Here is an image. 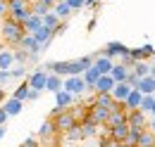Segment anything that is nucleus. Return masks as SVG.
I'll use <instances>...</instances> for the list:
<instances>
[{
    "label": "nucleus",
    "instance_id": "obj_1",
    "mask_svg": "<svg viewBox=\"0 0 155 147\" xmlns=\"http://www.w3.org/2000/svg\"><path fill=\"white\" fill-rule=\"evenodd\" d=\"M0 33H2V38H5V43H10L12 48H17V45L21 43V38H24V33H26V29H24L21 21H17V19H12V17H5L2 19Z\"/></svg>",
    "mask_w": 155,
    "mask_h": 147
},
{
    "label": "nucleus",
    "instance_id": "obj_2",
    "mask_svg": "<svg viewBox=\"0 0 155 147\" xmlns=\"http://www.w3.org/2000/svg\"><path fill=\"white\" fill-rule=\"evenodd\" d=\"M7 5H10V17L17 19V21H26V17L34 12L31 10V5H29V0H7Z\"/></svg>",
    "mask_w": 155,
    "mask_h": 147
},
{
    "label": "nucleus",
    "instance_id": "obj_3",
    "mask_svg": "<svg viewBox=\"0 0 155 147\" xmlns=\"http://www.w3.org/2000/svg\"><path fill=\"white\" fill-rule=\"evenodd\" d=\"M53 121H55V128H58V133H64V130H69L74 124H79L77 119H74V114L69 109H62V111H58V114H53L50 116Z\"/></svg>",
    "mask_w": 155,
    "mask_h": 147
},
{
    "label": "nucleus",
    "instance_id": "obj_4",
    "mask_svg": "<svg viewBox=\"0 0 155 147\" xmlns=\"http://www.w3.org/2000/svg\"><path fill=\"white\" fill-rule=\"evenodd\" d=\"M38 138L43 140V142L53 145L58 138H62V133H58V128H55V121H53V119H45V121L41 124V128H38Z\"/></svg>",
    "mask_w": 155,
    "mask_h": 147
},
{
    "label": "nucleus",
    "instance_id": "obj_5",
    "mask_svg": "<svg viewBox=\"0 0 155 147\" xmlns=\"http://www.w3.org/2000/svg\"><path fill=\"white\" fill-rule=\"evenodd\" d=\"M64 90H69L72 95H81V92L88 90V86H86V81H84V76L79 74V76H64V86H62Z\"/></svg>",
    "mask_w": 155,
    "mask_h": 147
},
{
    "label": "nucleus",
    "instance_id": "obj_6",
    "mask_svg": "<svg viewBox=\"0 0 155 147\" xmlns=\"http://www.w3.org/2000/svg\"><path fill=\"white\" fill-rule=\"evenodd\" d=\"M107 116H110V109H107V107H100V105H88V111H86V119H91V121H93V124H98L100 128L105 126Z\"/></svg>",
    "mask_w": 155,
    "mask_h": 147
},
{
    "label": "nucleus",
    "instance_id": "obj_7",
    "mask_svg": "<svg viewBox=\"0 0 155 147\" xmlns=\"http://www.w3.org/2000/svg\"><path fill=\"white\" fill-rule=\"evenodd\" d=\"M74 97H77V95H72V92L64 90V88L58 90L55 92V109H53V114H58V111H62V109H69V107L74 105ZM53 114H50V116H53Z\"/></svg>",
    "mask_w": 155,
    "mask_h": 147
},
{
    "label": "nucleus",
    "instance_id": "obj_8",
    "mask_svg": "<svg viewBox=\"0 0 155 147\" xmlns=\"http://www.w3.org/2000/svg\"><path fill=\"white\" fill-rule=\"evenodd\" d=\"M29 81V88H34V90H45V83H48V69L43 67V69H36V71H31V76L26 78Z\"/></svg>",
    "mask_w": 155,
    "mask_h": 147
},
{
    "label": "nucleus",
    "instance_id": "obj_9",
    "mask_svg": "<svg viewBox=\"0 0 155 147\" xmlns=\"http://www.w3.org/2000/svg\"><path fill=\"white\" fill-rule=\"evenodd\" d=\"M127 124H129V128H131V130H143V128H148V119H146V111H143V109H134V111H129V116H127Z\"/></svg>",
    "mask_w": 155,
    "mask_h": 147
},
{
    "label": "nucleus",
    "instance_id": "obj_10",
    "mask_svg": "<svg viewBox=\"0 0 155 147\" xmlns=\"http://www.w3.org/2000/svg\"><path fill=\"white\" fill-rule=\"evenodd\" d=\"M115 83H117V81L112 78V74H100V78L96 81V86L88 88V90H93V92H112Z\"/></svg>",
    "mask_w": 155,
    "mask_h": 147
},
{
    "label": "nucleus",
    "instance_id": "obj_11",
    "mask_svg": "<svg viewBox=\"0 0 155 147\" xmlns=\"http://www.w3.org/2000/svg\"><path fill=\"white\" fill-rule=\"evenodd\" d=\"M127 50H129V48H127L124 43H119V40H112V43H107V45H105L100 52H103L105 57H110V59H115V57H122L124 52H127Z\"/></svg>",
    "mask_w": 155,
    "mask_h": 147
},
{
    "label": "nucleus",
    "instance_id": "obj_12",
    "mask_svg": "<svg viewBox=\"0 0 155 147\" xmlns=\"http://www.w3.org/2000/svg\"><path fill=\"white\" fill-rule=\"evenodd\" d=\"M34 38H36V40H38V43H41V48H43V50H45V48H48V45H50V40H53V38H55V31H53V29H48V26H45V24H43V26H38V29H36V31H34Z\"/></svg>",
    "mask_w": 155,
    "mask_h": 147
},
{
    "label": "nucleus",
    "instance_id": "obj_13",
    "mask_svg": "<svg viewBox=\"0 0 155 147\" xmlns=\"http://www.w3.org/2000/svg\"><path fill=\"white\" fill-rule=\"evenodd\" d=\"M19 48H24V50H26V52H31V55H41V52H43V48H41L38 40L34 38V33H24Z\"/></svg>",
    "mask_w": 155,
    "mask_h": 147
},
{
    "label": "nucleus",
    "instance_id": "obj_14",
    "mask_svg": "<svg viewBox=\"0 0 155 147\" xmlns=\"http://www.w3.org/2000/svg\"><path fill=\"white\" fill-rule=\"evenodd\" d=\"M131 90H134V88H131L127 81H117L115 88H112V97H115L117 102H124V100L129 97V92H131Z\"/></svg>",
    "mask_w": 155,
    "mask_h": 147
},
{
    "label": "nucleus",
    "instance_id": "obj_15",
    "mask_svg": "<svg viewBox=\"0 0 155 147\" xmlns=\"http://www.w3.org/2000/svg\"><path fill=\"white\" fill-rule=\"evenodd\" d=\"M62 86H64V78H62L60 74L48 71V83H45V90H48V92H58V90H62Z\"/></svg>",
    "mask_w": 155,
    "mask_h": 147
},
{
    "label": "nucleus",
    "instance_id": "obj_16",
    "mask_svg": "<svg viewBox=\"0 0 155 147\" xmlns=\"http://www.w3.org/2000/svg\"><path fill=\"white\" fill-rule=\"evenodd\" d=\"M141 97H143V92L134 88V90L129 92V97L124 100V105H127V111H134V109H141Z\"/></svg>",
    "mask_w": 155,
    "mask_h": 147
},
{
    "label": "nucleus",
    "instance_id": "obj_17",
    "mask_svg": "<svg viewBox=\"0 0 155 147\" xmlns=\"http://www.w3.org/2000/svg\"><path fill=\"white\" fill-rule=\"evenodd\" d=\"M153 145H155V130L148 126L138 133V145L136 147H153Z\"/></svg>",
    "mask_w": 155,
    "mask_h": 147
},
{
    "label": "nucleus",
    "instance_id": "obj_18",
    "mask_svg": "<svg viewBox=\"0 0 155 147\" xmlns=\"http://www.w3.org/2000/svg\"><path fill=\"white\" fill-rule=\"evenodd\" d=\"M53 12H55L62 21H67V19L72 17V12H74V10L69 7V2H67V0H58V2H55V7H53Z\"/></svg>",
    "mask_w": 155,
    "mask_h": 147
},
{
    "label": "nucleus",
    "instance_id": "obj_19",
    "mask_svg": "<svg viewBox=\"0 0 155 147\" xmlns=\"http://www.w3.org/2000/svg\"><path fill=\"white\" fill-rule=\"evenodd\" d=\"M2 107H5V111H7L10 116H17V114L21 111V107H24V100H17V97L12 95L10 100H5V105H2Z\"/></svg>",
    "mask_w": 155,
    "mask_h": 147
},
{
    "label": "nucleus",
    "instance_id": "obj_20",
    "mask_svg": "<svg viewBox=\"0 0 155 147\" xmlns=\"http://www.w3.org/2000/svg\"><path fill=\"white\" fill-rule=\"evenodd\" d=\"M112 64H115V62H112L110 57H105V55H98L96 59H93V67H96L100 74H110L112 71Z\"/></svg>",
    "mask_w": 155,
    "mask_h": 147
},
{
    "label": "nucleus",
    "instance_id": "obj_21",
    "mask_svg": "<svg viewBox=\"0 0 155 147\" xmlns=\"http://www.w3.org/2000/svg\"><path fill=\"white\" fill-rule=\"evenodd\" d=\"M138 90L143 92V95H155V76H143L141 81H138Z\"/></svg>",
    "mask_w": 155,
    "mask_h": 147
},
{
    "label": "nucleus",
    "instance_id": "obj_22",
    "mask_svg": "<svg viewBox=\"0 0 155 147\" xmlns=\"http://www.w3.org/2000/svg\"><path fill=\"white\" fill-rule=\"evenodd\" d=\"M53 7H55V0H34V2H31V10H34L36 14H41V17H43L45 12H50Z\"/></svg>",
    "mask_w": 155,
    "mask_h": 147
},
{
    "label": "nucleus",
    "instance_id": "obj_23",
    "mask_svg": "<svg viewBox=\"0 0 155 147\" xmlns=\"http://www.w3.org/2000/svg\"><path fill=\"white\" fill-rule=\"evenodd\" d=\"M38 26H43V17H41V14H36V12H31V14L26 17V21H24V29H26V33H34Z\"/></svg>",
    "mask_w": 155,
    "mask_h": 147
},
{
    "label": "nucleus",
    "instance_id": "obj_24",
    "mask_svg": "<svg viewBox=\"0 0 155 147\" xmlns=\"http://www.w3.org/2000/svg\"><path fill=\"white\" fill-rule=\"evenodd\" d=\"M36 57L38 55H31V52H26L24 48H15V62H19V64H29V62H36Z\"/></svg>",
    "mask_w": 155,
    "mask_h": 147
},
{
    "label": "nucleus",
    "instance_id": "obj_25",
    "mask_svg": "<svg viewBox=\"0 0 155 147\" xmlns=\"http://www.w3.org/2000/svg\"><path fill=\"white\" fill-rule=\"evenodd\" d=\"M79 124H81V128H84V140H86V138H93L98 130H100V126L93 124L91 119H84V121H79Z\"/></svg>",
    "mask_w": 155,
    "mask_h": 147
},
{
    "label": "nucleus",
    "instance_id": "obj_26",
    "mask_svg": "<svg viewBox=\"0 0 155 147\" xmlns=\"http://www.w3.org/2000/svg\"><path fill=\"white\" fill-rule=\"evenodd\" d=\"M131 55L136 57V59H150V57H155V50L153 45H143V48H136V50H131Z\"/></svg>",
    "mask_w": 155,
    "mask_h": 147
},
{
    "label": "nucleus",
    "instance_id": "obj_27",
    "mask_svg": "<svg viewBox=\"0 0 155 147\" xmlns=\"http://www.w3.org/2000/svg\"><path fill=\"white\" fill-rule=\"evenodd\" d=\"M129 71H131V69H129V67H124V64H112V78H115V81H127V78H129Z\"/></svg>",
    "mask_w": 155,
    "mask_h": 147
},
{
    "label": "nucleus",
    "instance_id": "obj_28",
    "mask_svg": "<svg viewBox=\"0 0 155 147\" xmlns=\"http://www.w3.org/2000/svg\"><path fill=\"white\" fill-rule=\"evenodd\" d=\"M43 24H45L48 29H53V31H58V26L62 24V19H60L58 14H55V12L50 10V12H45V14H43Z\"/></svg>",
    "mask_w": 155,
    "mask_h": 147
},
{
    "label": "nucleus",
    "instance_id": "obj_29",
    "mask_svg": "<svg viewBox=\"0 0 155 147\" xmlns=\"http://www.w3.org/2000/svg\"><path fill=\"white\" fill-rule=\"evenodd\" d=\"M81 76H84V81H86V86H88V88H93V86H96V81L100 78V71H98L96 67H88V69H86V71L81 74Z\"/></svg>",
    "mask_w": 155,
    "mask_h": 147
},
{
    "label": "nucleus",
    "instance_id": "obj_30",
    "mask_svg": "<svg viewBox=\"0 0 155 147\" xmlns=\"http://www.w3.org/2000/svg\"><path fill=\"white\" fill-rule=\"evenodd\" d=\"M62 138H67V140H84V128H81V124H74L69 130H64Z\"/></svg>",
    "mask_w": 155,
    "mask_h": 147
},
{
    "label": "nucleus",
    "instance_id": "obj_31",
    "mask_svg": "<svg viewBox=\"0 0 155 147\" xmlns=\"http://www.w3.org/2000/svg\"><path fill=\"white\" fill-rule=\"evenodd\" d=\"M15 64V50H0V69H10Z\"/></svg>",
    "mask_w": 155,
    "mask_h": 147
},
{
    "label": "nucleus",
    "instance_id": "obj_32",
    "mask_svg": "<svg viewBox=\"0 0 155 147\" xmlns=\"http://www.w3.org/2000/svg\"><path fill=\"white\" fill-rule=\"evenodd\" d=\"M134 71L138 74L141 78H143V76H148V74H150V64H148L146 59H138V62L134 64Z\"/></svg>",
    "mask_w": 155,
    "mask_h": 147
},
{
    "label": "nucleus",
    "instance_id": "obj_33",
    "mask_svg": "<svg viewBox=\"0 0 155 147\" xmlns=\"http://www.w3.org/2000/svg\"><path fill=\"white\" fill-rule=\"evenodd\" d=\"M153 105H155V95H143V97H141V109L146 111V114H150Z\"/></svg>",
    "mask_w": 155,
    "mask_h": 147
},
{
    "label": "nucleus",
    "instance_id": "obj_34",
    "mask_svg": "<svg viewBox=\"0 0 155 147\" xmlns=\"http://www.w3.org/2000/svg\"><path fill=\"white\" fill-rule=\"evenodd\" d=\"M15 97H17V100H24V102H26V97H29V81H26V83H21L19 88L15 90Z\"/></svg>",
    "mask_w": 155,
    "mask_h": 147
},
{
    "label": "nucleus",
    "instance_id": "obj_35",
    "mask_svg": "<svg viewBox=\"0 0 155 147\" xmlns=\"http://www.w3.org/2000/svg\"><path fill=\"white\" fill-rule=\"evenodd\" d=\"M138 81H141V76H138V74L131 69V71H129V78H127V83H129L131 88H138Z\"/></svg>",
    "mask_w": 155,
    "mask_h": 147
},
{
    "label": "nucleus",
    "instance_id": "obj_36",
    "mask_svg": "<svg viewBox=\"0 0 155 147\" xmlns=\"http://www.w3.org/2000/svg\"><path fill=\"white\" fill-rule=\"evenodd\" d=\"M24 76H26V64H19L12 69V78H24Z\"/></svg>",
    "mask_w": 155,
    "mask_h": 147
},
{
    "label": "nucleus",
    "instance_id": "obj_37",
    "mask_svg": "<svg viewBox=\"0 0 155 147\" xmlns=\"http://www.w3.org/2000/svg\"><path fill=\"white\" fill-rule=\"evenodd\" d=\"M7 81H12V69H0V86H5Z\"/></svg>",
    "mask_w": 155,
    "mask_h": 147
},
{
    "label": "nucleus",
    "instance_id": "obj_38",
    "mask_svg": "<svg viewBox=\"0 0 155 147\" xmlns=\"http://www.w3.org/2000/svg\"><path fill=\"white\" fill-rule=\"evenodd\" d=\"M10 17V5H7V0H0V19Z\"/></svg>",
    "mask_w": 155,
    "mask_h": 147
},
{
    "label": "nucleus",
    "instance_id": "obj_39",
    "mask_svg": "<svg viewBox=\"0 0 155 147\" xmlns=\"http://www.w3.org/2000/svg\"><path fill=\"white\" fill-rule=\"evenodd\" d=\"M67 2H69V7H72V10H81V7L86 5V0H67Z\"/></svg>",
    "mask_w": 155,
    "mask_h": 147
},
{
    "label": "nucleus",
    "instance_id": "obj_40",
    "mask_svg": "<svg viewBox=\"0 0 155 147\" xmlns=\"http://www.w3.org/2000/svg\"><path fill=\"white\" fill-rule=\"evenodd\" d=\"M21 147H41V145H38V140H36V138H26V140L21 142Z\"/></svg>",
    "mask_w": 155,
    "mask_h": 147
},
{
    "label": "nucleus",
    "instance_id": "obj_41",
    "mask_svg": "<svg viewBox=\"0 0 155 147\" xmlns=\"http://www.w3.org/2000/svg\"><path fill=\"white\" fill-rule=\"evenodd\" d=\"M41 90H34V88H29V97H26V102H34V100H38Z\"/></svg>",
    "mask_w": 155,
    "mask_h": 147
},
{
    "label": "nucleus",
    "instance_id": "obj_42",
    "mask_svg": "<svg viewBox=\"0 0 155 147\" xmlns=\"http://www.w3.org/2000/svg\"><path fill=\"white\" fill-rule=\"evenodd\" d=\"M7 119H10V114L5 111V107H0V124H7Z\"/></svg>",
    "mask_w": 155,
    "mask_h": 147
},
{
    "label": "nucleus",
    "instance_id": "obj_43",
    "mask_svg": "<svg viewBox=\"0 0 155 147\" xmlns=\"http://www.w3.org/2000/svg\"><path fill=\"white\" fill-rule=\"evenodd\" d=\"M96 2H98V0H86V5H84V7H93Z\"/></svg>",
    "mask_w": 155,
    "mask_h": 147
},
{
    "label": "nucleus",
    "instance_id": "obj_44",
    "mask_svg": "<svg viewBox=\"0 0 155 147\" xmlns=\"http://www.w3.org/2000/svg\"><path fill=\"white\" fill-rule=\"evenodd\" d=\"M0 138H5V124H0Z\"/></svg>",
    "mask_w": 155,
    "mask_h": 147
},
{
    "label": "nucleus",
    "instance_id": "obj_45",
    "mask_svg": "<svg viewBox=\"0 0 155 147\" xmlns=\"http://www.w3.org/2000/svg\"><path fill=\"white\" fill-rule=\"evenodd\" d=\"M112 147H129V145H127V142H115Z\"/></svg>",
    "mask_w": 155,
    "mask_h": 147
},
{
    "label": "nucleus",
    "instance_id": "obj_46",
    "mask_svg": "<svg viewBox=\"0 0 155 147\" xmlns=\"http://www.w3.org/2000/svg\"><path fill=\"white\" fill-rule=\"evenodd\" d=\"M148 126H150V128L155 130V116H153V121H148Z\"/></svg>",
    "mask_w": 155,
    "mask_h": 147
},
{
    "label": "nucleus",
    "instance_id": "obj_47",
    "mask_svg": "<svg viewBox=\"0 0 155 147\" xmlns=\"http://www.w3.org/2000/svg\"><path fill=\"white\" fill-rule=\"evenodd\" d=\"M2 100H5V90L0 88V102H2Z\"/></svg>",
    "mask_w": 155,
    "mask_h": 147
},
{
    "label": "nucleus",
    "instance_id": "obj_48",
    "mask_svg": "<svg viewBox=\"0 0 155 147\" xmlns=\"http://www.w3.org/2000/svg\"><path fill=\"white\" fill-rule=\"evenodd\" d=\"M150 114H153V116H155V105H153V109H150Z\"/></svg>",
    "mask_w": 155,
    "mask_h": 147
},
{
    "label": "nucleus",
    "instance_id": "obj_49",
    "mask_svg": "<svg viewBox=\"0 0 155 147\" xmlns=\"http://www.w3.org/2000/svg\"><path fill=\"white\" fill-rule=\"evenodd\" d=\"M41 147H58V145H41Z\"/></svg>",
    "mask_w": 155,
    "mask_h": 147
},
{
    "label": "nucleus",
    "instance_id": "obj_50",
    "mask_svg": "<svg viewBox=\"0 0 155 147\" xmlns=\"http://www.w3.org/2000/svg\"><path fill=\"white\" fill-rule=\"evenodd\" d=\"M58 147H69V145H58Z\"/></svg>",
    "mask_w": 155,
    "mask_h": 147
},
{
    "label": "nucleus",
    "instance_id": "obj_51",
    "mask_svg": "<svg viewBox=\"0 0 155 147\" xmlns=\"http://www.w3.org/2000/svg\"><path fill=\"white\" fill-rule=\"evenodd\" d=\"M153 59H155V57H153Z\"/></svg>",
    "mask_w": 155,
    "mask_h": 147
},
{
    "label": "nucleus",
    "instance_id": "obj_52",
    "mask_svg": "<svg viewBox=\"0 0 155 147\" xmlns=\"http://www.w3.org/2000/svg\"><path fill=\"white\" fill-rule=\"evenodd\" d=\"M153 147H155V145H153Z\"/></svg>",
    "mask_w": 155,
    "mask_h": 147
}]
</instances>
